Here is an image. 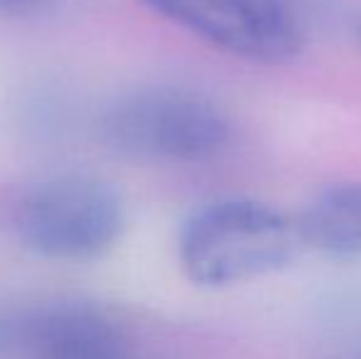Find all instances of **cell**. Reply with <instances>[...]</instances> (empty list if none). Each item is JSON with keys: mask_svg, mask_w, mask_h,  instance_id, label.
I'll return each mask as SVG.
<instances>
[{"mask_svg": "<svg viewBox=\"0 0 361 359\" xmlns=\"http://www.w3.org/2000/svg\"><path fill=\"white\" fill-rule=\"evenodd\" d=\"M302 246L327 259H361V180L317 195L295 219Z\"/></svg>", "mask_w": 361, "mask_h": 359, "instance_id": "8992f818", "label": "cell"}, {"mask_svg": "<svg viewBox=\"0 0 361 359\" xmlns=\"http://www.w3.org/2000/svg\"><path fill=\"white\" fill-rule=\"evenodd\" d=\"M101 140L143 163H204L226 148L231 123L200 91L143 87L118 96L101 116Z\"/></svg>", "mask_w": 361, "mask_h": 359, "instance_id": "7a4b0ae2", "label": "cell"}, {"mask_svg": "<svg viewBox=\"0 0 361 359\" xmlns=\"http://www.w3.org/2000/svg\"><path fill=\"white\" fill-rule=\"evenodd\" d=\"M302 241L286 212L251 197H226L187 217L177 239L182 273L200 288H228L293 264Z\"/></svg>", "mask_w": 361, "mask_h": 359, "instance_id": "6da1fadb", "label": "cell"}, {"mask_svg": "<svg viewBox=\"0 0 361 359\" xmlns=\"http://www.w3.org/2000/svg\"><path fill=\"white\" fill-rule=\"evenodd\" d=\"M150 13L226 54L286 62L302 49V25L290 0H140Z\"/></svg>", "mask_w": 361, "mask_h": 359, "instance_id": "277c9868", "label": "cell"}, {"mask_svg": "<svg viewBox=\"0 0 361 359\" xmlns=\"http://www.w3.org/2000/svg\"><path fill=\"white\" fill-rule=\"evenodd\" d=\"M8 340L23 359H140L116 317L81 300L30 308L10 322Z\"/></svg>", "mask_w": 361, "mask_h": 359, "instance_id": "5b68a950", "label": "cell"}, {"mask_svg": "<svg viewBox=\"0 0 361 359\" xmlns=\"http://www.w3.org/2000/svg\"><path fill=\"white\" fill-rule=\"evenodd\" d=\"M32 0H0V8H23Z\"/></svg>", "mask_w": 361, "mask_h": 359, "instance_id": "52a82bcc", "label": "cell"}, {"mask_svg": "<svg viewBox=\"0 0 361 359\" xmlns=\"http://www.w3.org/2000/svg\"><path fill=\"white\" fill-rule=\"evenodd\" d=\"M359 39H361V23H359Z\"/></svg>", "mask_w": 361, "mask_h": 359, "instance_id": "ba28073f", "label": "cell"}, {"mask_svg": "<svg viewBox=\"0 0 361 359\" xmlns=\"http://www.w3.org/2000/svg\"><path fill=\"white\" fill-rule=\"evenodd\" d=\"M126 226L118 190L94 175H57L25 192L15 229L32 254L52 261H91L116 246Z\"/></svg>", "mask_w": 361, "mask_h": 359, "instance_id": "3957f363", "label": "cell"}]
</instances>
